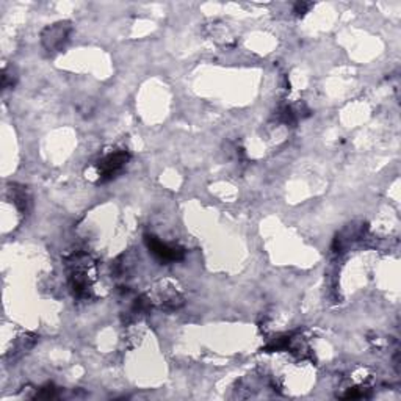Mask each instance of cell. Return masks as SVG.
<instances>
[{"label": "cell", "instance_id": "5b68a950", "mask_svg": "<svg viewBox=\"0 0 401 401\" xmlns=\"http://www.w3.org/2000/svg\"><path fill=\"white\" fill-rule=\"evenodd\" d=\"M11 193H13V201H15L20 212H25L27 204H29V196H27L25 188H11Z\"/></svg>", "mask_w": 401, "mask_h": 401}, {"label": "cell", "instance_id": "8992f818", "mask_svg": "<svg viewBox=\"0 0 401 401\" xmlns=\"http://www.w3.org/2000/svg\"><path fill=\"white\" fill-rule=\"evenodd\" d=\"M55 395H57V393H55L54 385H52V384H47L46 387H43V389H41V390L38 392L37 398H41V400H51V398H55Z\"/></svg>", "mask_w": 401, "mask_h": 401}, {"label": "cell", "instance_id": "277c9868", "mask_svg": "<svg viewBox=\"0 0 401 401\" xmlns=\"http://www.w3.org/2000/svg\"><path fill=\"white\" fill-rule=\"evenodd\" d=\"M69 33H71V24L69 23L54 24L43 32V44L49 51L57 52L66 44Z\"/></svg>", "mask_w": 401, "mask_h": 401}, {"label": "cell", "instance_id": "52a82bcc", "mask_svg": "<svg viewBox=\"0 0 401 401\" xmlns=\"http://www.w3.org/2000/svg\"><path fill=\"white\" fill-rule=\"evenodd\" d=\"M312 4H304V2H298L297 5H295V13H297L298 16L301 15H304V13L309 11V8H311Z\"/></svg>", "mask_w": 401, "mask_h": 401}, {"label": "cell", "instance_id": "7a4b0ae2", "mask_svg": "<svg viewBox=\"0 0 401 401\" xmlns=\"http://www.w3.org/2000/svg\"><path fill=\"white\" fill-rule=\"evenodd\" d=\"M129 160H130V154L124 149L111 152L109 156L101 159L94 165L97 184H105V182L118 178V174L123 173L125 165L129 164Z\"/></svg>", "mask_w": 401, "mask_h": 401}, {"label": "cell", "instance_id": "3957f363", "mask_svg": "<svg viewBox=\"0 0 401 401\" xmlns=\"http://www.w3.org/2000/svg\"><path fill=\"white\" fill-rule=\"evenodd\" d=\"M144 243L147 246V249H149L151 254L156 257L157 260H160L161 264H174V262H179L185 257V249L180 248V246H173V245H168L164 243L156 235H149L146 234L144 235Z\"/></svg>", "mask_w": 401, "mask_h": 401}, {"label": "cell", "instance_id": "6da1fadb", "mask_svg": "<svg viewBox=\"0 0 401 401\" xmlns=\"http://www.w3.org/2000/svg\"><path fill=\"white\" fill-rule=\"evenodd\" d=\"M69 284L75 297L87 298L94 279V264L85 252H77L68 260Z\"/></svg>", "mask_w": 401, "mask_h": 401}]
</instances>
